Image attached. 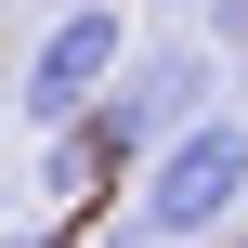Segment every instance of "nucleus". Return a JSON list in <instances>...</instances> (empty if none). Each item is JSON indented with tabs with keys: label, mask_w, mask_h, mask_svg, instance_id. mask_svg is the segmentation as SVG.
Here are the masks:
<instances>
[{
	"label": "nucleus",
	"mask_w": 248,
	"mask_h": 248,
	"mask_svg": "<svg viewBox=\"0 0 248 248\" xmlns=\"http://www.w3.org/2000/svg\"><path fill=\"white\" fill-rule=\"evenodd\" d=\"M105 170H118V157H105V131H52V157H39V196H52V209H78Z\"/></svg>",
	"instance_id": "nucleus-4"
},
{
	"label": "nucleus",
	"mask_w": 248,
	"mask_h": 248,
	"mask_svg": "<svg viewBox=\"0 0 248 248\" xmlns=\"http://www.w3.org/2000/svg\"><path fill=\"white\" fill-rule=\"evenodd\" d=\"M118 78H131V13H118V0H78V13H52L39 52L13 65V105H26L39 131H78V118H105Z\"/></svg>",
	"instance_id": "nucleus-2"
},
{
	"label": "nucleus",
	"mask_w": 248,
	"mask_h": 248,
	"mask_svg": "<svg viewBox=\"0 0 248 248\" xmlns=\"http://www.w3.org/2000/svg\"><path fill=\"white\" fill-rule=\"evenodd\" d=\"M196 118H222V105H209V52H196V39H144V52H131V78L105 92V118H78V131H105V157H118V170H131V157L157 170Z\"/></svg>",
	"instance_id": "nucleus-3"
},
{
	"label": "nucleus",
	"mask_w": 248,
	"mask_h": 248,
	"mask_svg": "<svg viewBox=\"0 0 248 248\" xmlns=\"http://www.w3.org/2000/svg\"><path fill=\"white\" fill-rule=\"evenodd\" d=\"M157 13H183V0H157Z\"/></svg>",
	"instance_id": "nucleus-5"
},
{
	"label": "nucleus",
	"mask_w": 248,
	"mask_h": 248,
	"mask_svg": "<svg viewBox=\"0 0 248 248\" xmlns=\"http://www.w3.org/2000/svg\"><path fill=\"white\" fill-rule=\"evenodd\" d=\"M65 13H78V0H65Z\"/></svg>",
	"instance_id": "nucleus-6"
},
{
	"label": "nucleus",
	"mask_w": 248,
	"mask_h": 248,
	"mask_svg": "<svg viewBox=\"0 0 248 248\" xmlns=\"http://www.w3.org/2000/svg\"><path fill=\"white\" fill-rule=\"evenodd\" d=\"M248 209V118H196L157 170H144V209L118 222V248H183V235H222Z\"/></svg>",
	"instance_id": "nucleus-1"
}]
</instances>
